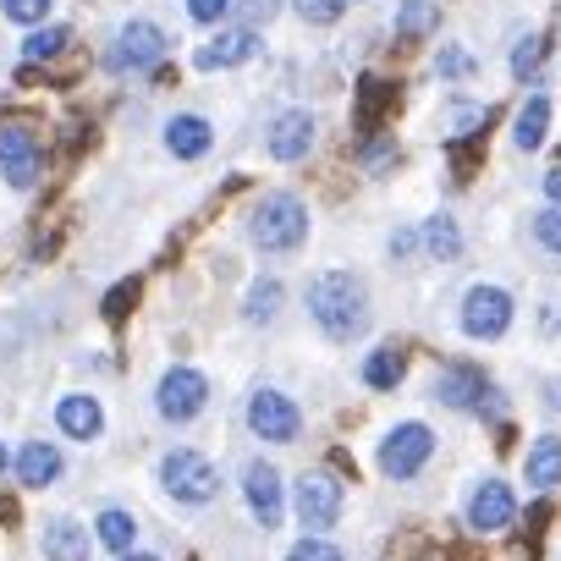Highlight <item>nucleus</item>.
<instances>
[{
	"instance_id": "obj_28",
	"label": "nucleus",
	"mask_w": 561,
	"mask_h": 561,
	"mask_svg": "<svg viewBox=\"0 0 561 561\" xmlns=\"http://www.w3.org/2000/svg\"><path fill=\"white\" fill-rule=\"evenodd\" d=\"M67 45H72V34H67V28H39V34H28V39H23V56H28V61H50V56H61Z\"/></svg>"
},
{
	"instance_id": "obj_29",
	"label": "nucleus",
	"mask_w": 561,
	"mask_h": 561,
	"mask_svg": "<svg viewBox=\"0 0 561 561\" xmlns=\"http://www.w3.org/2000/svg\"><path fill=\"white\" fill-rule=\"evenodd\" d=\"M545 50H550V39H545V34H528V39L512 50V78H534V72L545 67Z\"/></svg>"
},
{
	"instance_id": "obj_19",
	"label": "nucleus",
	"mask_w": 561,
	"mask_h": 561,
	"mask_svg": "<svg viewBox=\"0 0 561 561\" xmlns=\"http://www.w3.org/2000/svg\"><path fill=\"white\" fill-rule=\"evenodd\" d=\"M165 149H171L176 160H198V154L209 149V122H204V116H176V122L165 127Z\"/></svg>"
},
{
	"instance_id": "obj_10",
	"label": "nucleus",
	"mask_w": 561,
	"mask_h": 561,
	"mask_svg": "<svg viewBox=\"0 0 561 561\" xmlns=\"http://www.w3.org/2000/svg\"><path fill=\"white\" fill-rule=\"evenodd\" d=\"M204 402H209V380H204L198 369H171V375L160 380V397H154L160 419H171V424L198 419V413H204Z\"/></svg>"
},
{
	"instance_id": "obj_14",
	"label": "nucleus",
	"mask_w": 561,
	"mask_h": 561,
	"mask_svg": "<svg viewBox=\"0 0 561 561\" xmlns=\"http://www.w3.org/2000/svg\"><path fill=\"white\" fill-rule=\"evenodd\" d=\"M309 149H314V116L309 111L275 116V127H270V154L275 160H304Z\"/></svg>"
},
{
	"instance_id": "obj_17",
	"label": "nucleus",
	"mask_w": 561,
	"mask_h": 561,
	"mask_svg": "<svg viewBox=\"0 0 561 561\" xmlns=\"http://www.w3.org/2000/svg\"><path fill=\"white\" fill-rule=\"evenodd\" d=\"M397 105V83H386V78H364L358 83V111H353V127L358 133H375L380 122H386V111Z\"/></svg>"
},
{
	"instance_id": "obj_20",
	"label": "nucleus",
	"mask_w": 561,
	"mask_h": 561,
	"mask_svg": "<svg viewBox=\"0 0 561 561\" xmlns=\"http://www.w3.org/2000/svg\"><path fill=\"white\" fill-rule=\"evenodd\" d=\"M56 473H61V451H56L50 440H28L23 457H18V479L39 490V484H50Z\"/></svg>"
},
{
	"instance_id": "obj_4",
	"label": "nucleus",
	"mask_w": 561,
	"mask_h": 561,
	"mask_svg": "<svg viewBox=\"0 0 561 561\" xmlns=\"http://www.w3.org/2000/svg\"><path fill=\"white\" fill-rule=\"evenodd\" d=\"M248 430H253L259 440L287 446V440H298L304 413L293 408V397H280V391H253V397H248Z\"/></svg>"
},
{
	"instance_id": "obj_13",
	"label": "nucleus",
	"mask_w": 561,
	"mask_h": 561,
	"mask_svg": "<svg viewBox=\"0 0 561 561\" xmlns=\"http://www.w3.org/2000/svg\"><path fill=\"white\" fill-rule=\"evenodd\" d=\"M242 490H248V506H253V517H259L264 528H275V523H280V473H275L270 462H248V473H242Z\"/></svg>"
},
{
	"instance_id": "obj_41",
	"label": "nucleus",
	"mask_w": 561,
	"mask_h": 561,
	"mask_svg": "<svg viewBox=\"0 0 561 561\" xmlns=\"http://www.w3.org/2000/svg\"><path fill=\"white\" fill-rule=\"evenodd\" d=\"M0 468H7V446H0Z\"/></svg>"
},
{
	"instance_id": "obj_7",
	"label": "nucleus",
	"mask_w": 561,
	"mask_h": 561,
	"mask_svg": "<svg viewBox=\"0 0 561 561\" xmlns=\"http://www.w3.org/2000/svg\"><path fill=\"white\" fill-rule=\"evenodd\" d=\"M39 154H45V144H39L34 127H23V122H7V127H0V171H7L12 187H34Z\"/></svg>"
},
{
	"instance_id": "obj_32",
	"label": "nucleus",
	"mask_w": 561,
	"mask_h": 561,
	"mask_svg": "<svg viewBox=\"0 0 561 561\" xmlns=\"http://www.w3.org/2000/svg\"><path fill=\"white\" fill-rule=\"evenodd\" d=\"M287 561H342V550L325 545V539H298V545L287 550Z\"/></svg>"
},
{
	"instance_id": "obj_40",
	"label": "nucleus",
	"mask_w": 561,
	"mask_h": 561,
	"mask_svg": "<svg viewBox=\"0 0 561 561\" xmlns=\"http://www.w3.org/2000/svg\"><path fill=\"white\" fill-rule=\"evenodd\" d=\"M122 561H160V556H122Z\"/></svg>"
},
{
	"instance_id": "obj_5",
	"label": "nucleus",
	"mask_w": 561,
	"mask_h": 561,
	"mask_svg": "<svg viewBox=\"0 0 561 561\" xmlns=\"http://www.w3.org/2000/svg\"><path fill=\"white\" fill-rule=\"evenodd\" d=\"M342 501H347V490H342L336 473L309 468V473L298 479V517H304V528H331V523L342 517Z\"/></svg>"
},
{
	"instance_id": "obj_27",
	"label": "nucleus",
	"mask_w": 561,
	"mask_h": 561,
	"mask_svg": "<svg viewBox=\"0 0 561 561\" xmlns=\"http://www.w3.org/2000/svg\"><path fill=\"white\" fill-rule=\"evenodd\" d=\"M424 242H430V253H435V259H457V248H462L457 220H451V215H435V220L424 226Z\"/></svg>"
},
{
	"instance_id": "obj_36",
	"label": "nucleus",
	"mask_w": 561,
	"mask_h": 561,
	"mask_svg": "<svg viewBox=\"0 0 561 561\" xmlns=\"http://www.w3.org/2000/svg\"><path fill=\"white\" fill-rule=\"evenodd\" d=\"M187 12H193L198 23H220V18L231 12V0H187Z\"/></svg>"
},
{
	"instance_id": "obj_2",
	"label": "nucleus",
	"mask_w": 561,
	"mask_h": 561,
	"mask_svg": "<svg viewBox=\"0 0 561 561\" xmlns=\"http://www.w3.org/2000/svg\"><path fill=\"white\" fill-rule=\"evenodd\" d=\"M248 231H253V242H259L264 253H293V248H304V237H309V209H304L293 193H270V198L253 204Z\"/></svg>"
},
{
	"instance_id": "obj_24",
	"label": "nucleus",
	"mask_w": 561,
	"mask_h": 561,
	"mask_svg": "<svg viewBox=\"0 0 561 561\" xmlns=\"http://www.w3.org/2000/svg\"><path fill=\"white\" fill-rule=\"evenodd\" d=\"M435 23H440V7H435V0H402V12H397V39H424Z\"/></svg>"
},
{
	"instance_id": "obj_35",
	"label": "nucleus",
	"mask_w": 561,
	"mask_h": 561,
	"mask_svg": "<svg viewBox=\"0 0 561 561\" xmlns=\"http://www.w3.org/2000/svg\"><path fill=\"white\" fill-rule=\"evenodd\" d=\"M45 12H50V0H7L12 23H45Z\"/></svg>"
},
{
	"instance_id": "obj_34",
	"label": "nucleus",
	"mask_w": 561,
	"mask_h": 561,
	"mask_svg": "<svg viewBox=\"0 0 561 561\" xmlns=\"http://www.w3.org/2000/svg\"><path fill=\"white\" fill-rule=\"evenodd\" d=\"M342 7H347V0H298V12H304V23H336L342 18Z\"/></svg>"
},
{
	"instance_id": "obj_12",
	"label": "nucleus",
	"mask_w": 561,
	"mask_h": 561,
	"mask_svg": "<svg viewBox=\"0 0 561 561\" xmlns=\"http://www.w3.org/2000/svg\"><path fill=\"white\" fill-rule=\"evenodd\" d=\"M517 517V501H512V490L501 484V479H484L479 490H473V501H468V528H479V534H495V528H506Z\"/></svg>"
},
{
	"instance_id": "obj_33",
	"label": "nucleus",
	"mask_w": 561,
	"mask_h": 561,
	"mask_svg": "<svg viewBox=\"0 0 561 561\" xmlns=\"http://www.w3.org/2000/svg\"><path fill=\"white\" fill-rule=\"evenodd\" d=\"M237 7V18L248 23V28H259V23H270L275 12H280V0H231Z\"/></svg>"
},
{
	"instance_id": "obj_3",
	"label": "nucleus",
	"mask_w": 561,
	"mask_h": 561,
	"mask_svg": "<svg viewBox=\"0 0 561 561\" xmlns=\"http://www.w3.org/2000/svg\"><path fill=\"white\" fill-rule=\"evenodd\" d=\"M430 451H435L430 424H397V430L386 435V446H380V473H386V479H413V473L430 462Z\"/></svg>"
},
{
	"instance_id": "obj_15",
	"label": "nucleus",
	"mask_w": 561,
	"mask_h": 561,
	"mask_svg": "<svg viewBox=\"0 0 561 561\" xmlns=\"http://www.w3.org/2000/svg\"><path fill=\"white\" fill-rule=\"evenodd\" d=\"M248 56H253V34H248V28H220V34L193 56V67H198V72H220V67H242Z\"/></svg>"
},
{
	"instance_id": "obj_37",
	"label": "nucleus",
	"mask_w": 561,
	"mask_h": 561,
	"mask_svg": "<svg viewBox=\"0 0 561 561\" xmlns=\"http://www.w3.org/2000/svg\"><path fill=\"white\" fill-rule=\"evenodd\" d=\"M545 193H550V204L561 209V165H550V171H545Z\"/></svg>"
},
{
	"instance_id": "obj_26",
	"label": "nucleus",
	"mask_w": 561,
	"mask_h": 561,
	"mask_svg": "<svg viewBox=\"0 0 561 561\" xmlns=\"http://www.w3.org/2000/svg\"><path fill=\"white\" fill-rule=\"evenodd\" d=\"M275 314H280V280H253V287H248V320L270 325Z\"/></svg>"
},
{
	"instance_id": "obj_38",
	"label": "nucleus",
	"mask_w": 561,
	"mask_h": 561,
	"mask_svg": "<svg viewBox=\"0 0 561 561\" xmlns=\"http://www.w3.org/2000/svg\"><path fill=\"white\" fill-rule=\"evenodd\" d=\"M440 72H451V78H457V72H468V56H457V50H446V56H440Z\"/></svg>"
},
{
	"instance_id": "obj_18",
	"label": "nucleus",
	"mask_w": 561,
	"mask_h": 561,
	"mask_svg": "<svg viewBox=\"0 0 561 561\" xmlns=\"http://www.w3.org/2000/svg\"><path fill=\"white\" fill-rule=\"evenodd\" d=\"M56 424H61L72 440H94V435L105 430V413H100V402H94V397H61Z\"/></svg>"
},
{
	"instance_id": "obj_22",
	"label": "nucleus",
	"mask_w": 561,
	"mask_h": 561,
	"mask_svg": "<svg viewBox=\"0 0 561 561\" xmlns=\"http://www.w3.org/2000/svg\"><path fill=\"white\" fill-rule=\"evenodd\" d=\"M545 127H550V100H545V94H534V100L517 111L512 144H517V149H539V144H545Z\"/></svg>"
},
{
	"instance_id": "obj_11",
	"label": "nucleus",
	"mask_w": 561,
	"mask_h": 561,
	"mask_svg": "<svg viewBox=\"0 0 561 561\" xmlns=\"http://www.w3.org/2000/svg\"><path fill=\"white\" fill-rule=\"evenodd\" d=\"M165 56V34L154 28V23H127L122 34H116V50H111V67L116 72H149L154 61Z\"/></svg>"
},
{
	"instance_id": "obj_21",
	"label": "nucleus",
	"mask_w": 561,
	"mask_h": 561,
	"mask_svg": "<svg viewBox=\"0 0 561 561\" xmlns=\"http://www.w3.org/2000/svg\"><path fill=\"white\" fill-rule=\"evenodd\" d=\"M528 484H534V490L561 484V440H556V435H539V440L528 446Z\"/></svg>"
},
{
	"instance_id": "obj_9",
	"label": "nucleus",
	"mask_w": 561,
	"mask_h": 561,
	"mask_svg": "<svg viewBox=\"0 0 561 561\" xmlns=\"http://www.w3.org/2000/svg\"><path fill=\"white\" fill-rule=\"evenodd\" d=\"M435 402L462 408V413H495V386H490L479 369L457 364V369H440V375H435Z\"/></svg>"
},
{
	"instance_id": "obj_8",
	"label": "nucleus",
	"mask_w": 561,
	"mask_h": 561,
	"mask_svg": "<svg viewBox=\"0 0 561 561\" xmlns=\"http://www.w3.org/2000/svg\"><path fill=\"white\" fill-rule=\"evenodd\" d=\"M506 325H512V298L501 287H473L462 298V331L473 342H495V336H506Z\"/></svg>"
},
{
	"instance_id": "obj_30",
	"label": "nucleus",
	"mask_w": 561,
	"mask_h": 561,
	"mask_svg": "<svg viewBox=\"0 0 561 561\" xmlns=\"http://www.w3.org/2000/svg\"><path fill=\"white\" fill-rule=\"evenodd\" d=\"M133 304H138V280H116V287L105 293V304H100V314H105L111 325H122Z\"/></svg>"
},
{
	"instance_id": "obj_6",
	"label": "nucleus",
	"mask_w": 561,
	"mask_h": 561,
	"mask_svg": "<svg viewBox=\"0 0 561 561\" xmlns=\"http://www.w3.org/2000/svg\"><path fill=\"white\" fill-rule=\"evenodd\" d=\"M160 484H165L176 501H209V495L220 490L209 457H198V451H171V457L160 462Z\"/></svg>"
},
{
	"instance_id": "obj_25",
	"label": "nucleus",
	"mask_w": 561,
	"mask_h": 561,
	"mask_svg": "<svg viewBox=\"0 0 561 561\" xmlns=\"http://www.w3.org/2000/svg\"><path fill=\"white\" fill-rule=\"evenodd\" d=\"M94 528H100V545H111V550H122V556H127V550H133V539H138V523H133L122 506L100 512V523H94Z\"/></svg>"
},
{
	"instance_id": "obj_39",
	"label": "nucleus",
	"mask_w": 561,
	"mask_h": 561,
	"mask_svg": "<svg viewBox=\"0 0 561 561\" xmlns=\"http://www.w3.org/2000/svg\"><path fill=\"white\" fill-rule=\"evenodd\" d=\"M545 397H550V408L561 413V380H550V386H545Z\"/></svg>"
},
{
	"instance_id": "obj_1",
	"label": "nucleus",
	"mask_w": 561,
	"mask_h": 561,
	"mask_svg": "<svg viewBox=\"0 0 561 561\" xmlns=\"http://www.w3.org/2000/svg\"><path fill=\"white\" fill-rule=\"evenodd\" d=\"M309 309L331 342H353L369 331V293L353 270H320L309 280Z\"/></svg>"
},
{
	"instance_id": "obj_16",
	"label": "nucleus",
	"mask_w": 561,
	"mask_h": 561,
	"mask_svg": "<svg viewBox=\"0 0 561 561\" xmlns=\"http://www.w3.org/2000/svg\"><path fill=\"white\" fill-rule=\"evenodd\" d=\"M39 539H45V556H50V561H89V545H94L89 528L72 523V517H50Z\"/></svg>"
},
{
	"instance_id": "obj_31",
	"label": "nucleus",
	"mask_w": 561,
	"mask_h": 561,
	"mask_svg": "<svg viewBox=\"0 0 561 561\" xmlns=\"http://www.w3.org/2000/svg\"><path fill=\"white\" fill-rule=\"evenodd\" d=\"M534 237H539L550 253H561V209H539V215H534Z\"/></svg>"
},
{
	"instance_id": "obj_23",
	"label": "nucleus",
	"mask_w": 561,
	"mask_h": 561,
	"mask_svg": "<svg viewBox=\"0 0 561 561\" xmlns=\"http://www.w3.org/2000/svg\"><path fill=\"white\" fill-rule=\"evenodd\" d=\"M402 375H408V358H402L397 347H380V353H369V364H364V380H369L375 391H397Z\"/></svg>"
}]
</instances>
